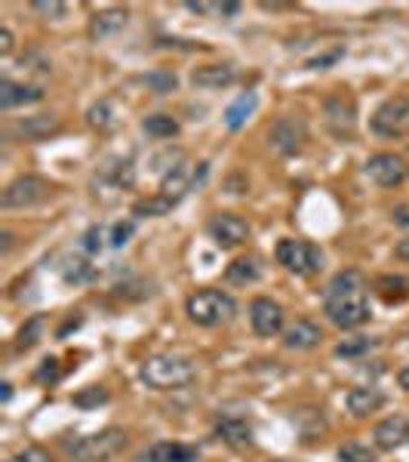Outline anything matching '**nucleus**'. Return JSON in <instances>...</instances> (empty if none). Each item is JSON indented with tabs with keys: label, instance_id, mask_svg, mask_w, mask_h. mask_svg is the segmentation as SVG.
Here are the masks:
<instances>
[{
	"label": "nucleus",
	"instance_id": "nucleus-1",
	"mask_svg": "<svg viewBox=\"0 0 409 462\" xmlns=\"http://www.w3.org/2000/svg\"><path fill=\"white\" fill-rule=\"evenodd\" d=\"M323 311L341 330H357V327L369 324L373 305H369L367 278L354 268L339 272L323 290Z\"/></svg>",
	"mask_w": 409,
	"mask_h": 462
},
{
	"label": "nucleus",
	"instance_id": "nucleus-2",
	"mask_svg": "<svg viewBox=\"0 0 409 462\" xmlns=\"http://www.w3.org/2000/svg\"><path fill=\"white\" fill-rule=\"evenodd\" d=\"M139 376H142V383L148 385V389H154V392L182 389V385L195 383L197 361H195V357H188V355H178V352L151 355L148 361H142Z\"/></svg>",
	"mask_w": 409,
	"mask_h": 462
},
{
	"label": "nucleus",
	"instance_id": "nucleus-3",
	"mask_svg": "<svg viewBox=\"0 0 409 462\" xmlns=\"http://www.w3.org/2000/svg\"><path fill=\"white\" fill-rule=\"evenodd\" d=\"M185 315H188L191 324L197 327H222V324H232L237 318V300L225 290H197V293L188 296L185 302Z\"/></svg>",
	"mask_w": 409,
	"mask_h": 462
},
{
	"label": "nucleus",
	"instance_id": "nucleus-4",
	"mask_svg": "<svg viewBox=\"0 0 409 462\" xmlns=\"http://www.w3.org/2000/svg\"><path fill=\"white\" fill-rule=\"evenodd\" d=\"M123 447H126L123 429H102V431H95V435L68 441L65 450H68L71 462H111L117 453H123Z\"/></svg>",
	"mask_w": 409,
	"mask_h": 462
},
{
	"label": "nucleus",
	"instance_id": "nucleus-5",
	"mask_svg": "<svg viewBox=\"0 0 409 462\" xmlns=\"http://www.w3.org/2000/svg\"><path fill=\"white\" fill-rule=\"evenodd\" d=\"M274 256H277V263L284 265L289 274H295V278H314L323 268L321 247L311 241H299V237H284V241H277Z\"/></svg>",
	"mask_w": 409,
	"mask_h": 462
},
{
	"label": "nucleus",
	"instance_id": "nucleus-6",
	"mask_svg": "<svg viewBox=\"0 0 409 462\" xmlns=\"http://www.w3.org/2000/svg\"><path fill=\"white\" fill-rule=\"evenodd\" d=\"M50 195H53V189H50L47 179H41V176H16L4 189V195H0V207H4V210H25V207L43 204V200H47Z\"/></svg>",
	"mask_w": 409,
	"mask_h": 462
},
{
	"label": "nucleus",
	"instance_id": "nucleus-7",
	"mask_svg": "<svg viewBox=\"0 0 409 462\" xmlns=\"http://www.w3.org/2000/svg\"><path fill=\"white\" fill-rule=\"evenodd\" d=\"M373 133L382 139H404L409 136V96H391L373 115Z\"/></svg>",
	"mask_w": 409,
	"mask_h": 462
},
{
	"label": "nucleus",
	"instance_id": "nucleus-8",
	"mask_svg": "<svg viewBox=\"0 0 409 462\" xmlns=\"http://www.w3.org/2000/svg\"><path fill=\"white\" fill-rule=\"evenodd\" d=\"M206 170H210L206 163H185V161H178L173 170H167V173H163L158 195L167 198L169 204H178V200L188 195L195 185L204 182Z\"/></svg>",
	"mask_w": 409,
	"mask_h": 462
},
{
	"label": "nucleus",
	"instance_id": "nucleus-9",
	"mask_svg": "<svg viewBox=\"0 0 409 462\" xmlns=\"http://www.w3.org/2000/svg\"><path fill=\"white\" fill-rule=\"evenodd\" d=\"M308 143V124L302 117H277L271 126H268V145L274 148L277 154H299L302 145Z\"/></svg>",
	"mask_w": 409,
	"mask_h": 462
},
{
	"label": "nucleus",
	"instance_id": "nucleus-10",
	"mask_svg": "<svg viewBox=\"0 0 409 462\" xmlns=\"http://www.w3.org/2000/svg\"><path fill=\"white\" fill-rule=\"evenodd\" d=\"M323 124L336 139H351L357 133V106L351 96H330L323 102Z\"/></svg>",
	"mask_w": 409,
	"mask_h": 462
},
{
	"label": "nucleus",
	"instance_id": "nucleus-11",
	"mask_svg": "<svg viewBox=\"0 0 409 462\" xmlns=\"http://www.w3.org/2000/svg\"><path fill=\"white\" fill-rule=\"evenodd\" d=\"M206 231H210L215 247L234 250V247H241V244H247L250 222L241 219V216H234V213H219V216H213V219H210Z\"/></svg>",
	"mask_w": 409,
	"mask_h": 462
},
{
	"label": "nucleus",
	"instance_id": "nucleus-12",
	"mask_svg": "<svg viewBox=\"0 0 409 462\" xmlns=\"http://www.w3.org/2000/svg\"><path fill=\"white\" fill-rule=\"evenodd\" d=\"M284 320L286 315L280 302L268 300V296H259V300L250 302V324H252V330H256V337H265V339L277 337V333L284 330Z\"/></svg>",
	"mask_w": 409,
	"mask_h": 462
},
{
	"label": "nucleus",
	"instance_id": "nucleus-13",
	"mask_svg": "<svg viewBox=\"0 0 409 462\" xmlns=\"http://www.w3.org/2000/svg\"><path fill=\"white\" fill-rule=\"evenodd\" d=\"M363 173L373 179L378 189H397V185L406 179V163H404V158H397V154L382 152V154H373V158L367 161Z\"/></svg>",
	"mask_w": 409,
	"mask_h": 462
},
{
	"label": "nucleus",
	"instance_id": "nucleus-14",
	"mask_svg": "<svg viewBox=\"0 0 409 462\" xmlns=\"http://www.w3.org/2000/svg\"><path fill=\"white\" fill-rule=\"evenodd\" d=\"M373 441H376V447L378 450H397V447H404L406 441H409V420L406 416H388V420H382L376 426V431H373Z\"/></svg>",
	"mask_w": 409,
	"mask_h": 462
},
{
	"label": "nucleus",
	"instance_id": "nucleus-15",
	"mask_svg": "<svg viewBox=\"0 0 409 462\" xmlns=\"http://www.w3.org/2000/svg\"><path fill=\"white\" fill-rule=\"evenodd\" d=\"M321 339H323V330L314 320H304V318H299L293 327L284 330V346L293 348V352H308V348L321 346Z\"/></svg>",
	"mask_w": 409,
	"mask_h": 462
},
{
	"label": "nucleus",
	"instance_id": "nucleus-16",
	"mask_svg": "<svg viewBox=\"0 0 409 462\" xmlns=\"http://www.w3.org/2000/svg\"><path fill=\"white\" fill-rule=\"evenodd\" d=\"M215 435L232 447H250L252 444V426L237 413H222L219 420H215Z\"/></svg>",
	"mask_w": 409,
	"mask_h": 462
},
{
	"label": "nucleus",
	"instance_id": "nucleus-17",
	"mask_svg": "<svg viewBox=\"0 0 409 462\" xmlns=\"http://www.w3.org/2000/svg\"><path fill=\"white\" fill-rule=\"evenodd\" d=\"M345 404L351 410V416L363 420V416L376 413V410L385 404V392L376 389V385H354V389L345 394Z\"/></svg>",
	"mask_w": 409,
	"mask_h": 462
},
{
	"label": "nucleus",
	"instance_id": "nucleus-18",
	"mask_svg": "<svg viewBox=\"0 0 409 462\" xmlns=\"http://www.w3.org/2000/svg\"><path fill=\"white\" fill-rule=\"evenodd\" d=\"M142 462H200L197 447L182 444V441H160L148 447Z\"/></svg>",
	"mask_w": 409,
	"mask_h": 462
},
{
	"label": "nucleus",
	"instance_id": "nucleus-19",
	"mask_svg": "<svg viewBox=\"0 0 409 462\" xmlns=\"http://www.w3.org/2000/svg\"><path fill=\"white\" fill-rule=\"evenodd\" d=\"M41 99H43L41 87L16 84V80H10V78L0 84V108H4V111L19 108V106H32V102H41Z\"/></svg>",
	"mask_w": 409,
	"mask_h": 462
},
{
	"label": "nucleus",
	"instance_id": "nucleus-20",
	"mask_svg": "<svg viewBox=\"0 0 409 462\" xmlns=\"http://www.w3.org/2000/svg\"><path fill=\"white\" fill-rule=\"evenodd\" d=\"M234 80H237L234 65H204V69H195V74H191V84L200 89H222V87H232Z\"/></svg>",
	"mask_w": 409,
	"mask_h": 462
},
{
	"label": "nucleus",
	"instance_id": "nucleus-21",
	"mask_svg": "<svg viewBox=\"0 0 409 462\" xmlns=\"http://www.w3.org/2000/svg\"><path fill=\"white\" fill-rule=\"evenodd\" d=\"M262 274H265L262 259H259V256H241V259H234V263L228 265L225 281H228V284H237V287H247V284H256Z\"/></svg>",
	"mask_w": 409,
	"mask_h": 462
},
{
	"label": "nucleus",
	"instance_id": "nucleus-22",
	"mask_svg": "<svg viewBox=\"0 0 409 462\" xmlns=\"http://www.w3.org/2000/svg\"><path fill=\"white\" fill-rule=\"evenodd\" d=\"M256 108H259V96L252 93V89H247V93L237 96L232 106L225 108V124H228V130H241V126L247 124L252 115H256Z\"/></svg>",
	"mask_w": 409,
	"mask_h": 462
},
{
	"label": "nucleus",
	"instance_id": "nucleus-23",
	"mask_svg": "<svg viewBox=\"0 0 409 462\" xmlns=\"http://www.w3.org/2000/svg\"><path fill=\"white\" fill-rule=\"evenodd\" d=\"M126 19H130V13L121 10V6H114V10H102V13H95V16H93L89 34H93V37H108V34L126 28Z\"/></svg>",
	"mask_w": 409,
	"mask_h": 462
},
{
	"label": "nucleus",
	"instance_id": "nucleus-24",
	"mask_svg": "<svg viewBox=\"0 0 409 462\" xmlns=\"http://www.w3.org/2000/svg\"><path fill=\"white\" fill-rule=\"evenodd\" d=\"M99 278V272H95V265H89L84 256H71L68 263L62 265V281L65 284H89V281Z\"/></svg>",
	"mask_w": 409,
	"mask_h": 462
},
{
	"label": "nucleus",
	"instance_id": "nucleus-25",
	"mask_svg": "<svg viewBox=\"0 0 409 462\" xmlns=\"http://www.w3.org/2000/svg\"><path fill=\"white\" fill-rule=\"evenodd\" d=\"M376 293L382 296L385 302H404V300H409V278L385 274V278L376 281Z\"/></svg>",
	"mask_w": 409,
	"mask_h": 462
},
{
	"label": "nucleus",
	"instance_id": "nucleus-26",
	"mask_svg": "<svg viewBox=\"0 0 409 462\" xmlns=\"http://www.w3.org/2000/svg\"><path fill=\"white\" fill-rule=\"evenodd\" d=\"M142 133L148 139H173L178 133V121L173 115H148L142 121Z\"/></svg>",
	"mask_w": 409,
	"mask_h": 462
},
{
	"label": "nucleus",
	"instance_id": "nucleus-27",
	"mask_svg": "<svg viewBox=\"0 0 409 462\" xmlns=\"http://www.w3.org/2000/svg\"><path fill=\"white\" fill-rule=\"evenodd\" d=\"M59 130V121L53 115H37V117H25V121L16 124V133L25 139H41L47 133H56Z\"/></svg>",
	"mask_w": 409,
	"mask_h": 462
},
{
	"label": "nucleus",
	"instance_id": "nucleus-28",
	"mask_svg": "<svg viewBox=\"0 0 409 462\" xmlns=\"http://www.w3.org/2000/svg\"><path fill=\"white\" fill-rule=\"evenodd\" d=\"M376 346H378V339H376V337H351V339L339 342V346H336V355H339V357H345V361H357V357H363V355L373 352Z\"/></svg>",
	"mask_w": 409,
	"mask_h": 462
},
{
	"label": "nucleus",
	"instance_id": "nucleus-29",
	"mask_svg": "<svg viewBox=\"0 0 409 462\" xmlns=\"http://www.w3.org/2000/svg\"><path fill=\"white\" fill-rule=\"evenodd\" d=\"M339 459L341 462H376V450L360 441H345L339 447Z\"/></svg>",
	"mask_w": 409,
	"mask_h": 462
},
{
	"label": "nucleus",
	"instance_id": "nucleus-30",
	"mask_svg": "<svg viewBox=\"0 0 409 462\" xmlns=\"http://www.w3.org/2000/svg\"><path fill=\"white\" fill-rule=\"evenodd\" d=\"M108 247V228L105 226H93L84 231V237H80V250L89 253V256H95V253H102Z\"/></svg>",
	"mask_w": 409,
	"mask_h": 462
},
{
	"label": "nucleus",
	"instance_id": "nucleus-31",
	"mask_svg": "<svg viewBox=\"0 0 409 462\" xmlns=\"http://www.w3.org/2000/svg\"><path fill=\"white\" fill-rule=\"evenodd\" d=\"M176 204H169L167 198H160V195H154V198H148V200H139L136 207H132V213L136 216H167L169 210H173Z\"/></svg>",
	"mask_w": 409,
	"mask_h": 462
},
{
	"label": "nucleus",
	"instance_id": "nucleus-32",
	"mask_svg": "<svg viewBox=\"0 0 409 462\" xmlns=\"http://www.w3.org/2000/svg\"><path fill=\"white\" fill-rule=\"evenodd\" d=\"M132 235H136V222H130V219H126V222H114L111 231H108V247H114V250L126 247Z\"/></svg>",
	"mask_w": 409,
	"mask_h": 462
},
{
	"label": "nucleus",
	"instance_id": "nucleus-33",
	"mask_svg": "<svg viewBox=\"0 0 409 462\" xmlns=\"http://www.w3.org/2000/svg\"><path fill=\"white\" fill-rule=\"evenodd\" d=\"M191 13H200V16H206V13H213V16H237L241 13V4H185Z\"/></svg>",
	"mask_w": 409,
	"mask_h": 462
},
{
	"label": "nucleus",
	"instance_id": "nucleus-34",
	"mask_svg": "<svg viewBox=\"0 0 409 462\" xmlns=\"http://www.w3.org/2000/svg\"><path fill=\"white\" fill-rule=\"evenodd\" d=\"M89 126H95V130H108V126H114V117H111V102H95L93 108H89Z\"/></svg>",
	"mask_w": 409,
	"mask_h": 462
},
{
	"label": "nucleus",
	"instance_id": "nucleus-35",
	"mask_svg": "<svg viewBox=\"0 0 409 462\" xmlns=\"http://www.w3.org/2000/svg\"><path fill=\"white\" fill-rule=\"evenodd\" d=\"M41 330H43V320L41 318H32L25 327L19 330V342H16V348L22 352V348H32L37 339H41Z\"/></svg>",
	"mask_w": 409,
	"mask_h": 462
},
{
	"label": "nucleus",
	"instance_id": "nucleus-36",
	"mask_svg": "<svg viewBox=\"0 0 409 462\" xmlns=\"http://www.w3.org/2000/svg\"><path fill=\"white\" fill-rule=\"evenodd\" d=\"M34 13H41V16H50V19H65L68 16V4H59V0H34L32 4Z\"/></svg>",
	"mask_w": 409,
	"mask_h": 462
},
{
	"label": "nucleus",
	"instance_id": "nucleus-37",
	"mask_svg": "<svg viewBox=\"0 0 409 462\" xmlns=\"http://www.w3.org/2000/svg\"><path fill=\"white\" fill-rule=\"evenodd\" d=\"M6 462H53V457L43 447H25V450H19L16 457H10Z\"/></svg>",
	"mask_w": 409,
	"mask_h": 462
},
{
	"label": "nucleus",
	"instance_id": "nucleus-38",
	"mask_svg": "<svg viewBox=\"0 0 409 462\" xmlns=\"http://www.w3.org/2000/svg\"><path fill=\"white\" fill-rule=\"evenodd\" d=\"M145 84L158 87V93H169V89H176V74L169 71H158V74H148Z\"/></svg>",
	"mask_w": 409,
	"mask_h": 462
},
{
	"label": "nucleus",
	"instance_id": "nucleus-39",
	"mask_svg": "<svg viewBox=\"0 0 409 462\" xmlns=\"http://www.w3.org/2000/svg\"><path fill=\"white\" fill-rule=\"evenodd\" d=\"M102 401H108V392L105 389H89L86 394H77V398H74V404L89 407V404H102Z\"/></svg>",
	"mask_w": 409,
	"mask_h": 462
},
{
	"label": "nucleus",
	"instance_id": "nucleus-40",
	"mask_svg": "<svg viewBox=\"0 0 409 462\" xmlns=\"http://www.w3.org/2000/svg\"><path fill=\"white\" fill-rule=\"evenodd\" d=\"M13 47H16V43H13V32L4 25V28H0V56H10Z\"/></svg>",
	"mask_w": 409,
	"mask_h": 462
},
{
	"label": "nucleus",
	"instance_id": "nucleus-41",
	"mask_svg": "<svg viewBox=\"0 0 409 462\" xmlns=\"http://www.w3.org/2000/svg\"><path fill=\"white\" fill-rule=\"evenodd\" d=\"M56 357H47V361H43V367L37 370V379H56L59 376V367H56Z\"/></svg>",
	"mask_w": 409,
	"mask_h": 462
},
{
	"label": "nucleus",
	"instance_id": "nucleus-42",
	"mask_svg": "<svg viewBox=\"0 0 409 462\" xmlns=\"http://www.w3.org/2000/svg\"><path fill=\"white\" fill-rule=\"evenodd\" d=\"M339 56H341V50H332L330 56H317V59H311V62H308V69H321V65H330V62H336Z\"/></svg>",
	"mask_w": 409,
	"mask_h": 462
},
{
	"label": "nucleus",
	"instance_id": "nucleus-43",
	"mask_svg": "<svg viewBox=\"0 0 409 462\" xmlns=\"http://www.w3.org/2000/svg\"><path fill=\"white\" fill-rule=\"evenodd\" d=\"M394 256H397L400 263H409V237H404V241L394 247Z\"/></svg>",
	"mask_w": 409,
	"mask_h": 462
},
{
	"label": "nucleus",
	"instance_id": "nucleus-44",
	"mask_svg": "<svg viewBox=\"0 0 409 462\" xmlns=\"http://www.w3.org/2000/svg\"><path fill=\"white\" fill-rule=\"evenodd\" d=\"M397 383H400V389L409 392V367L400 370V374H397Z\"/></svg>",
	"mask_w": 409,
	"mask_h": 462
},
{
	"label": "nucleus",
	"instance_id": "nucleus-45",
	"mask_svg": "<svg viewBox=\"0 0 409 462\" xmlns=\"http://www.w3.org/2000/svg\"><path fill=\"white\" fill-rule=\"evenodd\" d=\"M13 250V235L10 231H4V253H10Z\"/></svg>",
	"mask_w": 409,
	"mask_h": 462
},
{
	"label": "nucleus",
	"instance_id": "nucleus-46",
	"mask_svg": "<svg viewBox=\"0 0 409 462\" xmlns=\"http://www.w3.org/2000/svg\"><path fill=\"white\" fill-rule=\"evenodd\" d=\"M0 389H4V401H10V398H13V385H10V383H4Z\"/></svg>",
	"mask_w": 409,
	"mask_h": 462
}]
</instances>
